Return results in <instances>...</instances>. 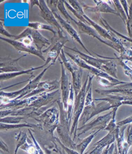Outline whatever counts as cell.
Instances as JSON below:
<instances>
[{
  "label": "cell",
  "instance_id": "6da1fadb",
  "mask_svg": "<svg viewBox=\"0 0 132 154\" xmlns=\"http://www.w3.org/2000/svg\"><path fill=\"white\" fill-rule=\"evenodd\" d=\"M57 103L60 111L59 123L56 129L58 138L66 146L76 150V144L74 143V140H72L71 136L70 135L71 124L68 119L67 111L64 110L63 103L61 101V99L57 101Z\"/></svg>",
  "mask_w": 132,
  "mask_h": 154
},
{
  "label": "cell",
  "instance_id": "7a4b0ae2",
  "mask_svg": "<svg viewBox=\"0 0 132 154\" xmlns=\"http://www.w3.org/2000/svg\"><path fill=\"white\" fill-rule=\"evenodd\" d=\"M59 116L60 111L56 107L48 109L40 116L35 119L38 123L36 127L54 136V131L57 129L59 123Z\"/></svg>",
  "mask_w": 132,
  "mask_h": 154
},
{
  "label": "cell",
  "instance_id": "3957f363",
  "mask_svg": "<svg viewBox=\"0 0 132 154\" xmlns=\"http://www.w3.org/2000/svg\"><path fill=\"white\" fill-rule=\"evenodd\" d=\"M89 73H88L86 80L81 88L79 94L75 97L74 104V112L72 116L73 123L72 125L71 128L70 129V135L71 136L74 134L73 140H75L77 136V129L79 125V121L84 110L85 103V99L86 96V88L88 84Z\"/></svg>",
  "mask_w": 132,
  "mask_h": 154
},
{
  "label": "cell",
  "instance_id": "277c9868",
  "mask_svg": "<svg viewBox=\"0 0 132 154\" xmlns=\"http://www.w3.org/2000/svg\"><path fill=\"white\" fill-rule=\"evenodd\" d=\"M58 1H57V0H56V1H52V0L48 1L47 0V1H46V2L49 8L51 9L52 13H53L54 15L55 16V18L58 20L59 24H61L62 28L64 29L66 31L68 32V34L71 36L72 38L73 39L74 41L77 42L82 47V48L85 50V51H86L89 54V55L94 57V55H92L89 51L87 49L86 47L85 46L84 44L82 42L77 32L75 31V29L73 28V26L71 25L69 22L64 20L62 17L61 15L59 14L58 9L57 8V5H58Z\"/></svg>",
  "mask_w": 132,
  "mask_h": 154
},
{
  "label": "cell",
  "instance_id": "5b68a950",
  "mask_svg": "<svg viewBox=\"0 0 132 154\" xmlns=\"http://www.w3.org/2000/svg\"><path fill=\"white\" fill-rule=\"evenodd\" d=\"M53 65L54 64L51 63L47 67L44 68V70L37 75V77H35L34 79L30 80L28 85L21 90L13 92H3L2 91H1V97L6 98L10 100L22 99L24 96L28 95V94L33 92L37 88L39 83H40L41 79H42V77L44 75V73H46L47 70L49 69V68Z\"/></svg>",
  "mask_w": 132,
  "mask_h": 154
},
{
  "label": "cell",
  "instance_id": "8992f818",
  "mask_svg": "<svg viewBox=\"0 0 132 154\" xmlns=\"http://www.w3.org/2000/svg\"><path fill=\"white\" fill-rule=\"evenodd\" d=\"M94 77V75L92 76L89 75L88 84L87 86V94L84 108L81 117L79 119V125L80 127L85 125L88 121H89L92 118L96 116V105L94 103V100L92 98V82Z\"/></svg>",
  "mask_w": 132,
  "mask_h": 154
},
{
  "label": "cell",
  "instance_id": "52a82bcc",
  "mask_svg": "<svg viewBox=\"0 0 132 154\" xmlns=\"http://www.w3.org/2000/svg\"><path fill=\"white\" fill-rule=\"evenodd\" d=\"M31 8H32L33 6L36 5L39 8L40 14L42 18L44 19L49 23L50 26H54L57 29V34L59 36H63L65 35L64 31L63 28L61 26V24L58 22L56 18H55V16L54 15L53 13L50 9L47 4H46L45 1H29Z\"/></svg>",
  "mask_w": 132,
  "mask_h": 154
},
{
  "label": "cell",
  "instance_id": "ba28073f",
  "mask_svg": "<svg viewBox=\"0 0 132 154\" xmlns=\"http://www.w3.org/2000/svg\"><path fill=\"white\" fill-rule=\"evenodd\" d=\"M69 41L67 35L63 36H53L51 40V45L48 48L42 51L43 53H47V57L51 59L52 63L55 64L58 57L61 54L62 48L64 45Z\"/></svg>",
  "mask_w": 132,
  "mask_h": 154
},
{
  "label": "cell",
  "instance_id": "9c48e42d",
  "mask_svg": "<svg viewBox=\"0 0 132 154\" xmlns=\"http://www.w3.org/2000/svg\"><path fill=\"white\" fill-rule=\"evenodd\" d=\"M65 53L67 55H68L69 57H70V59H72L78 66H80L82 69L87 70L89 72L93 74V75H95L96 77H102V78L107 79L108 80L111 81L112 82L114 83L117 85H122V84H124L125 83H126L125 82L119 81L117 79L111 77L107 73L101 71V70L88 65V64H87L84 61L82 60L78 56V55L73 54L71 53H69L68 52H65Z\"/></svg>",
  "mask_w": 132,
  "mask_h": 154
},
{
  "label": "cell",
  "instance_id": "30bf717a",
  "mask_svg": "<svg viewBox=\"0 0 132 154\" xmlns=\"http://www.w3.org/2000/svg\"><path fill=\"white\" fill-rule=\"evenodd\" d=\"M113 116V111L112 110L110 113L106 114L104 116H99L95 119L90 122L89 123L86 124L82 126L79 127L77 131H82L80 133L77 134V137H80L82 134H85L90 130H104L107 126V124L110 122Z\"/></svg>",
  "mask_w": 132,
  "mask_h": 154
},
{
  "label": "cell",
  "instance_id": "8fae6325",
  "mask_svg": "<svg viewBox=\"0 0 132 154\" xmlns=\"http://www.w3.org/2000/svg\"><path fill=\"white\" fill-rule=\"evenodd\" d=\"M59 59V58H58ZM59 62L61 65V78L60 80L61 83V94L62 99L64 105V110L67 111L68 109V101L70 95L71 86L72 83L69 78V75L66 70V68L64 65L62 60L58 59Z\"/></svg>",
  "mask_w": 132,
  "mask_h": 154
},
{
  "label": "cell",
  "instance_id": "7c38bea8",
  "mask_svg": "<svg viewBox=\"0 0 132 154\" xmlns=\"http://www.w3.org/2000/svg\"><path fill=\"white\" fill-rule=\"evenodd\" d=\"M0 39L2 41H5L6 42H8V44L11 45L19 53L26 52L30 54L36 55L43 61H46V59L43 55L42 52L39 51L35 45L28 46L20 41H15L14 39H11L6 38L2 36L0 37Z\"/></svg>",
  "mask_w": 132,
  "mask_h": 154
},
{
  "label": "cell",
  "instance_id": "4fadbf2b",
  "mask_svg": "<svg viewBox=\"0 0 132 154\" xmlns=\"http://www.w3.org/2000/svg\"><path fill=\"white\" fill-rule=\"evenodd\" d=\"M27 56L24 54L18 59H11L10 57H1L0 59V73H10L24 70L18 64V61L24 57Z\"/></svg>",
  "mask_w": 132,
  "mask_h": 154
},
{
  "label": "cell",
  "instance_id": "5bb4252c",
  "mask_svg": "<svg viewBox=\"0 0 132 154\" xmlns=\"http://www.w3.org/2000/svg\"><path fill=\"white\" fill-rule=\"evenodd\" d=\"M74 23H75L77 26L80 33L92 36L94 38L97 39L98 41H100L102 43L106 45L107 46H110L111 48H113L114 49L116 50V51H117L118 52L120 53V49L117 46L112 42H108V41L103 40V39L102 38L101 36L99 35V33L96 31V30L95 29H94L93 28H92L91 26H90L85 24L81 21H76V20H75V22H74Z\"/></svg>",
  "mask_w": 132,
  "mask_h": 154
},
{
  "label": "cell",
  "instance_id": "9a60e30c",
  "mask_svg": "<svg viewBox=\"0 0 132 154\" xmlns=\"http://www.w3.org/2000/svg\"><path fill=\"white\" fill-rule=\"evenodd\" d=\"M59 88H61V83L60 81H58L56 79L52 81L47 80L40 82L37 88L33 92L28 94V95L24 96L22 99L31 97L44 93L53 92L54 90H58Z\"/></svg>",
  "mask_w": 132,
  "mask_h": 154
},
{
  "label": "cell",
  "instance_id": "2e32d148",
  "mask_svg": "<svg viewBox=\"0 0 132 154\" xmlns=\"http://www.w3.org/2000/svg\"><path fill=\"white\" fill-rule=\"evenodd\" d=\"M94 2L96 4L95 6H90L86 4H83L82 8L85 12L94 13L100 14V13H109L114 14L115 15H119L117 11L112 9L108 3H110V1H97L94 0Z\"/></svg>",
  "mask_w": 132,
  "mask_h": 154
},
{
  "label": "cell",
  "instance_id": "e0dca14e",
  "mask_svg": "<svg viewBox=\"0 0 132 154\" xmlns=\"http://www.w3.org/2000/svg\"><path fill=\"white\" fill-rule=\"evenodd\" d=\"M116 130V129L112 132H108L107 134L95 143L92 147V149H90L87 152H89L88 154H102L105 148L115 142Z\"/></svg>",
  "mask_w": 132,
  "mask_h": 154
},
{
  "label": "cell",
  "instance_id": "ac0fdd59",
  "mask_svg": "<svg viewBox=\"0 0 132 154\" xmlns=\"http://www.w3.org/2000/svg\"><path fill=\"white\" fill-rule=\"evenodd\" d=\"M64 47L66 49H67L70 50H71V51H73L77 53L78 56L82 60L84 61L87 64H88L90 66H93L95 68L101 70V71L102 70L103 66L105 64V63L106 62L107 59L96 58L94 57L90 56L89 55H87L86 54L82 53L77 49L75 45H74V48H70V47H66V46H64Z\"/></svg>",
  "mask_w": 132,
  "mask_h": 154
},
{
  "label": "cell",
  "instance_id": "d6986e66",
  "mask_svg": "<svg viewBox=\"0 0 132 154\" xmlns=\"http://www.w3.org/2000/svg\"><path fill=\"white\" fill-rule=\"evenodd\" d=\"M23 31L31 35L33 39V44L40 51H42V49L44 47L48 48L51 45V41L44 36L38 30L28 27Z\"/></svg>",
  "mask_w": 132,
  "mask_h": 154
},
{
  "label": "cell",
  "instance_id": "ffe728a7",
  "mask_svg": "<svg viewBox=\"0 0 132 154\" xmlns=\"http://www.w3.org/2000/svg\"><path fill=\"white\" fill-rule=\"evenodd\" d=\"M126 126H118L116 130V140L119 154H128L130 146L125 141L124 131Z\"/></svg>",
  "mask_w": 132,
  "mask_h": 154
},
{
  "label": "cell",
  "instance_id": "44dd1931",
  "mask_svg": "<svg viewBox=\"0 0 132 154\" xmlns=\"http://www.w3.org/2000/svg\"><path fill=\"white\" fill-rule=\"evenodd\" d=\"M51 61H52L51 59L47 57L46 59L45 64L42 65V66H38V67H32L29 69L24 70H22V71H20V72H10V73H2L0 75V81L2 82L3 81L8 80L10 79H13L15 77H18L19 75H24V74L31 75L32 76H33L34 75H33V72L35 71V70H38L46 67L47 65L49 64V63Z\"/></svg>",
  "mask_w": 132,
  "mask_h": 154
},
{
  "label": "cell",
  "instance_id": "7402d4cb",
  "mask_svg": "<svg viewBox=\"0 0 132 154\" xmlns=\"http://www.w3.org/2000/svg\"><path fill=\"white\" fill-rule=\"evenodd\" d=\"M83 69L80 67L78 69L72 72V83L74 87L75 97L79 94L82 88V78Z\"/></svg>",
  "mask_w": 132,
  "mask_h": 154
},
{
  "label": "cell",
  "instance_id": "603a6c76",
  "mask_svg": "<svg viewBox=\"0 0 132 154\" xmlns=\"http://www.w3.org/2000/svg\"><path fill=\"white\" fill-rule=\"evenodd\" d=\"M94 53L99 57H101L102 59H107L106 62L105 63V64L104 65L102 71L104 72L105 73H107L111 77L117 79V66H116L115 63L114 62L112 59H107L106 57H102V56L98 54L97 53Z\"/></svg>",
  "mask_w": 132,
  "mask_h": 154
},
{
  "label": "cell",
  "instance_id": "cb8c5ba5",
  "mask_svg": "<svg viewBox=\"0 0 132 154\" xmlns=\"http://www.w3.org/2000/svg\"><path fill=\"white\" fill-rule=\"evenodd\" d=\"M100 130H97L96 131H92L88 137L85 138L82 141L79 143V144H76V150L80 154H84V152L87 147H88L89 144L91 143L92 140L94 139L98 132H100Z\"/></svg>",
  "mask_w": 132,
  "mask_h": 154
},
{
  "label": "cell",
  "instance_id": "d4e9b609",
  "mask_svg": "<svg viewBox=\"0 0 132 154\" xmlns=\"http://www.w3.org/2000/svg\"><path fill=\"white\" fill-rule=\"evenodd\" d=\"M28 27L32 28L33 29L36 30H46L50 31L53 34L54 36H56L57 35V31H56L54 29L53 26L47 25V24H44L42 23L39 22H29L28 24Z\"/></svg>",
  "mask_w": 132,
  "mask_h": 154
},
{
  "label": "cell",
  "instance_id": "484cf974",
  "mask_svg": "<svg viewBox=\"0 0 132 154\" xmlns=\"http://www.w3.org/2000/svg\"><path fill=\"white\" fill-rule=\"evenodd\" d=\"M36 125L31 124V123H22V124H8L5 123H1L0 125V129L1 130H8L10 129H19L23 127H29L32 129L35 128Z\"/></svg>",
  "mask_w": 132,
  "mask_h": 154
},
{
  "label": "cell",
  "instance_id": "4316f807",
  "mask_svg": "<svg viewBox=\"0 0 132 154\" xmlns=\"http://www.w3.org/2000/svg\"><path fill=\"white\" fill-rule=\"evenodd\" d=\"M16 140V149H15L14 154H17L18 150L19 148H21L23 145H24L28 141V136L27 134L25 132L20 131L18 134L15 137Z\"/></svg>",
  "mask_w": 132,
  "mask_h": 154
},
{
  "label": "cell",
  "instance_id": "83f0119b",
  "mask_svg": "<svg viewBox=\"0 0 132 154\" xmlns=\"http://www.w3.org/2000/svg\"><path fill=\"white\" fill-rule=\"evenodd\" d=\"M96 19H97L98 20L100 21V22L101 23V24H102V25L104 26V27L105 29L110 30V31H112V32H113L114 34H117V35H118V36H119L120 37H122V38H124L125 39H126L127 41H130V42H132V38H128L127 37L123 36V35L121 34L120 33H119V32H118L115 31L114 29H112V27L109 25V24L107 23L106 21L102 17V16H101V15H100V14H98L96 15Z\"/></svg>",
  "mask_w": 132,
  "mask_h": 154
},
{
  "label": "cell",
  "instance_id": "f1b7e54d",
  "mask_svg": "<svg viewBox=\"0 0 132 154\" xmlns=\"http://www.w3.org/2000/svg\"><path fill=\"white\" fill-rule=\"evenodd\" d=\"M57 8L59 11L62 14V15L64 17V18H66V20L68 22H69L70 23L71 22H73L74 23L75 22V19L74 18H72L70 16V14L68 13V11H67L64 1H59L58 5H57Z\"/></svg>",
  "mask_w": 132,
  "mask_h": 154
},
{
  "label": "cell",
  "instance_id": "f546056e",
  "mask_svg": "<svg viewBox=\"0 0 132 154\" xmlns=\"http://www.w3.org/2000/svg\"><path fill=\"white\" fill-rule=\"evenodd\" d=\"M28 141L23 145L20 149L22 150L26 151L28 154H39L38 151L37 150V147L36 146L34 143L33 142H32L30 140L28 139Z\"/></svg>",
  "mask_w": 132,
  "mask_h": 154
},
{
  "label": "cell",
  "instance_id": "4dcf8cb0",
  "mask_svg": "<svg viewBox=\"0 0 132 154\" xmlns=\"http://www.w3.org/2000/svg\"><path fill=\"white\" fill-rule=\"evenodd\" d=\"M26 119V118L24 117L8 116L5 118H1V123L8 124H18L21 121Z\"/></svg>",
  "mask_w": 132,
  "mask_h": 154
},
{
  "label": "cell",
  "instance_id": "1f68e13d",
  "mask_svg": "<svg viewBox=\"0 0 132 154\" xmlns=\"http://www.w3.org/2000/svg\"><path fill=\"white\" fill-rule=\"evenodd\" d=\"M115 5L116 9H117V12L119 16L121 17V18L123 20V21L125 23H126V21L128 20V17H127L126 14L124 12V11L123 10V8L121 6V3L120 1H113Z\"/></svg>",
  "mask_w": 132,
  "mask_h": 154
},
{
  "label": "cell",
  "instance_id": "d6a6232c",
  "mask_svg": "<svg viewBox=\"0 0 132 154\" xmlns=\"http://www.w3.org/2000/svg\"><path fill=\"white\" fill-rule=\"evenodd\" d=\"M125 24H127L128 35L130 38L132 39V1L130 6L129 7V16Z\"/></svg>",
  "mask_w": 132,
  "mask_h": 154
},
{
  "label": "cell",
  "instance_id": "836d02e7",
  "mask_svg": "<svg viewBox=\"0 0 132 154\" xmlns=\"http://www.w3.org/2000/svg\"><path fill=\"white\" fill-rule=\"evenodd\" d=\"M95 78L96 80L100 85L105 88H112L117 85H116L114 83L112 82L110 80L102 77H96Z\"/></svg>",
  "mask_w": 132,
  "mask_h": 154
},
{
  "label": "cell",
  "instance_id": "e575fe53",
  "mask_svg": "<svg viewBox=\"0 0 132 154\" xmlns=\"http://www.w3.org/2000/svg\"><path fill=\"white\" fill-rule=\"evenodd\" d=\"M68 1L70 5L71 6L72 8H73L74 9H75L77 13L80 14H82L84 11L83 10V8L82 7V6L79 4V3L77 2V1L69 0Z\"/></svg>",
  "mask_w": 132,
  "mask_h": 154
},
{
  "label": "cell",
  "instance_id": "d590c367",
  "mask_svg": "<svg viewBox=\"0 0 132 154\" xmlns=\"http://www.w3.org/2000/svg\"><path fill=\"white\" fill-rule=\"evenodd\" d=\"M55 139H56V140L57 143H58L59 145L61 146V147H62L63 149H64L66 152H67V154H80L78 152H77L76 150H74V149H70V148H69L68 147L66 146L65 145H64L58 138H56V137Z\"/></svg>",
  "mask_w": 132,
  "mask_h": 154
},
{
  "label": "cell",
  "instance_id": "8d00e7d4",
  "mask_svg": "<svg viewBox=\"0 0 132 154\" xmlns=\"http://www.w3.org/2000/svg\"><path fill=\"white\" fill-rule=\"evenodd\" d=\"M127 142L130 146L132 147V124L128 125L127 129Z\"/></svg>",
  "mask_w": 132,
  "mask_h": 154
},
{
  "label": "cell",
  "instance_id": "74e56055",
  "mask_svg": "<svg viewBox=\"0 0 132 154\" xmlns=\"http://www.w3.org/2000/svg\"><path fill=\"white\" fill-rule=\"evenodd\" d=\"M0 33L2 35H4L7 37L8 38H14L15 37V35H12L10 34L5 29L3 24V22H2L1 19V21H0Z\"/></svg>",
  "mask_w": 132,
  "mask_h": 154
},
{
  "label": "cell",
  "instance_id": "f35d334b",
  "mask_svg": "<svg viewBox=\"0 0 132 154\" xmlns=\"http://www.w3.org/2000/svg\"><path fill=\"white\" fill-rule=\"evenodd\" d=\"M28 131H29V134H30V136L31 137L32 139L33 140V142L35 144L36 146L37 147V150L38 151L39 153V154H44V151L42 150V149L41 148L38 142H37V140L35 139L34 136H33V134H32V130L29 129H28Z\"/></svg>",
  "mask_w": 132,
  "mask_h": 154
},
{
  "label": "cell",
  "instance_id": "ab89813d",
  "mask_svg": "<svg viewBox=\"0 0 132 154\" xmlns=\"http://www.w3.org/2000/svg\"><path fill=\"white\" fill-rule=\"evenodd\" d=\"M130 123H132V116H130V117L123 119L118 123H117V125L118 126L121 127L123 126L127 125L128 124H130Z\"/></svg>",
  "mask_w": 132,
  "mask_h": 154
},
{
  "label": "cell",
  "instance_id": "60d3db41",
  "mask_svg": "<svg viewBox=\"0 0 132 154\" xmlns=\"http://www.w3.org/2000/svg\"><path fill=\"white\" fill-rule=\"evenodd\" d=\"M115 147V142L110 145H108L105 148L102 154H112Z\"/></svg>",
  "mask_w": 132,
  "mask_h": 154
},
{
  "label": "cell",
  "instance_id": "b9f144b4",
  "mask_svg": "<svg viewBox=\"0 0 132 154\" xmlns=\"http://www.w3.org/2000/svg\"><path fill=\"white\" fill-rule=\"evenodd\" d=\"M120 3L121 5H122L123 8H124V10L125 13H126L128 18V16H129V14H128V3H127V1H120Z\"/></svg>",
  "mask_w": 132,
  "mask_h": 154
},
{
  "label": "cell",
  "instance_id": "7bdbcfd3",
  "mask_svg": "<svg viewBox=\"0 0 132 154\" xmlns=\"http://www.w3.org/2000/svg\"><path fill=\"white\" fill-rule=\"evenodd\" d=\"M1 149L7 152H9V149L8 148V145L6 144L3 141V140L1 139Z\"/></svg>",
  "mask_w": 132,
  "mask_h": 154
},
{
  "label": "cell",
  "instance_id": "ee69618b",
  "mask_svg": "<svg viewBox=\"0 0 132 154\" xmlns=\"http://www.w3.org/2000/svg\"><path fill=\"white\" fill-rule=\"evenodd\" d=\"M112 154H119V153L118 152V150L116 142H115V149H114V152H112Z\"/></svg>",
  "mask_w": 132,
  "mask_h": 154
},
{
  "label": "cell",
  "instance_id": "f6af8a7d",
  "mask_svg": "<svg viewBox=\"0 0 132 154\" xmlns=\"http://www.w3.org/2000/svg\"><path fill=\"white\" fill-rule=\"evenodd\" d=\"M59 154H66L65 150H64V149H62V150H61V149H59Z\"/></svg>",
  "mask_w": 132,
  "mask_h": 154
},
{
  "label": "cell",
  "instance_id": "bcb514c9",
  "mask_svg": "<svg viewBox=\"0 0 132 154\" xmlns=\"http://www.w3.org/2000/svg\"><path fill=\"white\" fill-rule=\"evenodd\" d=\"M128 154H132V150H130V152H129Z\"/></svg>",
  "mask_w": 132,
  "mask_h": 154
}]
</instances>
